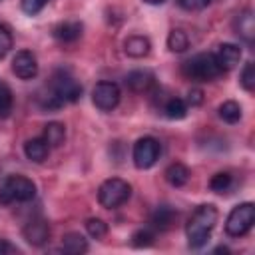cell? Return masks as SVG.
I'll list each match as a JSON object with an SVG mask.
<instances>
[{"mask_svg":"<svg viewBox=\"0 0 255 255\" xmlns=\"http://www.w3.org/2000/svg\"><path fill=\"white\" fill-rule=\"evenodd\" d=\"M82 98V84L66 70H58L50 86L46 88V94L40 96V106L46 110H58L64 104H74Z\"/></svg>","mask_w":255,"mask_h":255,"instance_id":"obj_1","label":"cell"},{"mask_svg":"<svg viewBox=\"0 0 255 255\" xmlns=\"http://www.w3.org/2000/svg\"><path fill=\"white\" fill-rule=\"evenodd\" d=\"M217 217H219L217 207L211 203H203L191 213V217L187 219V225H185L187 245L191 249H201L209 241L211 231L217 223Z\"/></svg>","mask_w":255,"mask_h":255,"instance_id":"obj_2","label":"cell"},{"mask_svg":"<svg viewBox=\"0 0 255 255\" xmlns=\"http://www.w3.org/2000/svg\"><path fill=\"white\" fill-rule=\"evenodd\" d=\"M181 72L185 78H189L193 82H211L223 74V70L219 68V64L215 60V54H211V52H201V54H195L189 60H185L181 66Z\"/></svg>","mask_w":255,"mask_h":255,"instance_id":"obj_3","label":"cell"},{"mask_svg":"<svg viewBox=\"0 0 255 255\" xmlns=\"http://www.w3.org/2000/svg\"><path fill=\"white\" fill-rule=\"evenodd\" d=\"M36 195V183L30 177L24 175H8L0 183V203L10 205V203H24L34 199Z\"/></svg>","mask_w":255,"mask_h":255,"instance_id":"obj_4","label":"cell"},{"mask_svg":"<svg viewBox=\"0 0 255 255\" xmlns=\"http://www.w3.org/2000/svg\"><path fill=\"white\" fill-rule=\"evenodd\" d=\"M131 195V185L120 177H110L106 179L100 189H98V201L106 209H116L124 205Z\"/></svg>","mask_w":255,"mask_h":255,"instance_id":"obj_5","label":"cell"},{"mask_svg":"<svg viewBox=\"0 0 255 255\" xmlns=\"http://www.w3.org/2000/svg\"><path fill=\"white\" fill-rule=\"evenodd\" d=\"M255 223V205L251 201L235 205L225 221V233L229 237H243L249 233V229Z\"/></svg>","mask_w":255,"mask_h":255,"instance_id":"obj_6","label":"cell"},{"mask_svg":"<svg viewBox=\"0 0 255 255\" xmlns=\"http://www.w3.org/2000/svg\"><path fill=\"white\" fill-rule=\"evenodd\" d=\"M159 153H161L159 141L151 135H143L133 143V151H131L133 165L137 169H149L159 159Z\"/></svg>","mask_w":255,"mask_h":255,"instance_id":"obj_7","label":"cell"},{"mask_svg":"<svg viewBox=\"0 0 255 255\" xmlns=\"http://www.w3.org/2000/svg\"><path fill=\"white\" fill-rule=\"evenodd\" d=\"M120 98H122V92L116 82L104 80V82H98L92 90V102L102 112H112L114 108H118Z\"/></svg>","mask_w":255,"mask_h":255,"instance_id":"obj_8","label":"cell"},{"mask_svg":"<svg viewBox=\"0 0 255 255\" xmlns=\"http://www.w3.org/2000/svg\"><path fill=\"white\" fill-rule=\"evenodd\" d=\"M12 72L20 80H32L38 76V60L30 50H20L16 52L12 60Z\"/></svg>","mask_w":255,"mask_h":255,"instance_id":"obj_9","label":"cell"},{"mask_svg":"<svg viewBox=\"0 0 255 255\" xmlns=\"http://www.w3.org/2000/svg\"><path fill=\"white\" fill-rule=\"evenodd\" d=\"M22 235H24V239H26L30 245L40 247V245H44V243L48 241V237H50V225H48V221L42 219V217L32 219V221H28V223L24 225Z\"/></svg>","mask_w":255,"mask_h":255,"instance_id":"obj_10","label":"cell"},{"mask_svg":"<svg viewBox=\"0 0 255 255\" xmlns=\"http://www.w3.org/2000/svg\"><path fill=\"white\" fill-rule=\"evenodd\" d=\"M233 30H235V34H237L243 42L253 44V40H255V16H253V10H251V8H245V10H241V12L235 16V20H233Z\"/></svg>","mask_w":255,"mask_h":255,"instance_id":"obj_11","label":"cell"},{"mask_svg":"<svg viewBox=\"0 0 255 255\" xmlns=\"http://www.w3.org/2000/svg\"><path fill=\"white\" fill-rule=\"evenodd\" d=\"M215 60L223 72L233 70L241 60V48L235 44H221L215 52Z\"/></svg>","mask_w":255,"mask_h":255,"instance_id":"obj_12","label":"cell"},{"mask_svg":"<svg viewBox=\"0 0 255 255\" xmlns=\"http://www.w3.org/2000/svg\"><path fill=\"white\" fill-rule=\"evenodd\" d=\"M82 30H84V24L80 20H66V22L56 24L52 34L60 42H76L82 36Z\"/></svg>","mask_w":255,"mask_h":255,"instance_id":"obj_13","label":"cell"},{"mask_svg":"<svg viewBox=\"0 0 255 255\" xmlns=\"http://www.w3.org/2000/svg\"><path fill=\"white\" fill-rule=\"evenodd\" d=\"M126 84L133 90V92H149L155 84V76L149 72V70H133L126 76Z\"/></svg>","mask_w":255,"mask_h":255,"instance_id":"obj_14","label":"cell"},{"mask_svg":"<svg viewBox=\"0 0 255 255\" xmlns=\"http://www.w3.org/2000/svg\"><path fill=\"white\" fill-rule=\"evenodd\" d=\"M151 50V42L149 38L145 36H139V34H133L129 36L126 42H124V52L129 56V58H145Z\"/></svg>","mask_w":255,"mask_h":255,"instance_id":"obj_15","label":"cell"},{"mask_svg":"<svg viewBox=\"0 0 255 255\" xmlns=\"http://www.w3.org/2000/svg\"><path fill=\"white\" fill-rule=\"evenodd\" d=\"M24 153H26V157L30 161L42 163L48 157V153H50V145L46 143L44 137H32V139H28L24 143Z\"/></svg>","mask_w":255,"mask_h":255,"instance_id":"obj_16","label":"cell"},{"mask_svg":"<svg viewBox=\"0 0 255 255\" xmlns=\"http://www.w3.org/2000/svg\"><path fill=\"white\" fill-rule=\"evenodd\" d=\"M62 251L64 253H70V255H80V253H86L88 251V241L84 235L72 231V233H66L62 237Z\"/></svg>","mask_w":255,"mask_h":255,"instance_id":"obj_17","label":"cell"},{"mask_svg":"<svg viewBox=\"0 0 255 255\" xmlns=\"http://www.w3.org/2000/svg\"><path fill=\"white\" fill-rule=\"evenodd\" d=\"M42 137L46 139V143H48L50 147H60V145L64 143V139H66V128H64V124H60V122H50V124H46Z\"/></svg>","mask_w":255,"mask_h":255,"instance_id":"obj_18","label":"cell"},{"mask_svg":"<svg viewBox=\"0 0 255 255\" xmlns=\"http://www.w3.org/2000/svg\"><path fill=\"white\" fill-rule=\"evenodd\" d=\"M163 175H165V181H167L169 185L181 187V185H185L187 179H189V169H187L183 163L175 161V163H169V165H167V169H165Z\"/></svg>","mask_w":255,"mask_h":255,"instance_id":"obj_19","label":"cell"},{"mask_svg":"<svg viewBox=\"0 0 255 255\" xmlns=\"http://www.w3.org/2000/svg\"><path fill=\"white\" fill-rule=\"evenodd\" d=\"M177 213L173 211V207L169 205H159L153 213H151V225L157 227V229H169L171 223L175 221Z\"/></svg>","mask_w":255,"mask_h":255,"instance_id":"obj_20","label":"cell"},{"mask_svg":"<svg viewBox=\"0 0 255 255\" xmlns=\"http://www.w3.org/2000/svg\"><path fill=\"white\" fill-rule=\"evenodd\" d=\"M167 48H169L171 52H175V54L185 52V50L189 48V38H187V34H185L181 28H173V30L167 34Z\"/></svg>","mask_w":255,"mask_h":255,"instance_id":"obj_21","label":"cell"},{"mask_svg":"<svg viewBox=\"0 0 255 255\" xmlns=\"http://www.w3.org/2000/svg\"><path fill=\"white\" fill-rule=\"evenodd\" d=\"M163 112L169 120H183L187 116V104L181 98H169L163 106Z\"/></svg>","mask_w":255,"mask_h":255,"instance_id":"obj_22","label":"cell"},{"mask_svg":"<svg viewBox=\"0 0 255 255\" xmlns=\"http://www.w3.org/2000/svg\"><path fill=\"white\" fill-rule=\"evenodd\" d=\"M219 118L227 124H237L241 120V106L233 100H227L219 106Z\"/></svg>","mask_w":255,"mask_h":255,"instance_id":"obj_23","label":"cell"},{"mask_svg":"<svg viewBox=\"0 0 255 255\" xmlns=\"http://www.w3.org/2000/svg\"><path fill=\"white\" fill-rule=\"evenodd\" d=\"M231 185H233V177L227 171H219L209 179V189L215 193H227Z\"/></svg>","mask_w":255,"mask_h":255,"instance_id":"obj_24","label":"cell"},{"mask_svg":"<svg viewBox=\"0 0 255 255\" xmlns=\"http://www.w3.org/2000/svg\"><path fill=\"white\" fill-rule=\"evenodd\" d=\"M86 231H88L90 237L102 239V237H106V233H108V223H106L104 219H100V217H90V219L86 221Z\"/></svg>","mask_w":255,"mask_h":255,"instance_id":"obj_25","label":"cell"},{"mask_svg":"<svg viewBox=\"0 0 255 255\" xmlns=\"http://www.w3.org/2000/svg\"><path fill=\"white\" fill-rule=\"evenodd\" d=\"M12 104H14L12 90L8 88L6 82L0 80V118H6L12 112Z\"/></svg>","mask_w":255,"mask_h":255,"instance_id":"obj_26","label":"cell"},{"mask_svg":"<svg viewBox=\"0 0 255 255\" xmlns=\"http://www.w3.org/2000/svg\"><path fill=\"white\" fill-rule=\"evenodd\" d=\"M239 82H241V86H243L247 92H251V90L255 88V64H253V62H247V64H245V68L241 70Z\"/></svg>","mask_w":255,"mask_h":255,"instance_id":"obj_27","label":"cell"},{"mask_svg":"<svg viewBox=\"0 0 255 255\" xmlns=\"http://www.w3.org/2000/svg\"><path fill=\"white\" fill-rule=\"evenodd\" d=\"M153 243V233L149 229H137L131 235V245L133 247H149Z\"/></svg>","mask_w":255,"mask_h":255,"instance_id":"obj_28","label":"cell"},{"mask_svg":"<svg viewBox=\"0 0 255 255\" xmlns=\"http://www.w3.org/2000/svg\"><path fill=\"white\" fill-rule=\"evenodd\" d=\"M46 4H48V0H20V8L28 16H36Z\"/></svg>","mask_w":255,"mask_h":255,"instance_id":"obj_29","label":"cell"},{"mask_svg":"<svg viewBox=\"0 0 255 255\" xmlns=\"http://www.w3.org/2000/svg\"><path fill=\"white\" fill-rule=\"evenodd\" d=\"M12 50V34L6 26L0 24V60Z\"/></svg>","mask_w":255,"mask_h":255,"instance_id":"obj_30","label":"cell"},{"mask_svg":"<svg viewBox=\"0 0 255 255\" xmlns=\"http://www.w3.org/2000/svg\"><path fill=\"white\" fill-rule=\"evenodd\" d=\"M211 0H177V4L183 8V10H203Z\"/></svg>","mask_w":255,"mask_h":255,"instance_id":"obj_31","label":"cell"},{"mask_svg":"<svg viewBox=\"0 0 255 255\" xmlns=\"http://www.w3.org/2000/svg\"><path fill=\"white\" fill-rule=\"evenodd\" d=\"M201 102H203V92H201L199 88H191L189 94H187V102H185V104H189V106H199Z\"/></svg>","mask_w":255,"mask_h":255,"instance_id":"obj_32","label":"cell"},{"mask_svg":"<svg viewBox=\"0 0 255 255\" xmlns=\"http://www.w3.org/2000/svg\"><path fill=\"white\" fill-rule=\"evenodd\" d=\"M10 253H18V247L12 245L10 241L2 239V241H0V255H10Z\"/></svg>","mask_w":255,"mask_h":255,"instance_id":"obj_33","label":"cell"},{"mask_svg":"<svg viewBox=\"0 0 255 255\" xmlns=\"http://www.w3.org/2000/svg\"><path fill=\"white\" fill-rule=\"evenodd\" d=\"M213 251H215V253H229V249H227V247H223V245H219V247H215Z\"/></svg>","mask_w":255,"mask_h":255,"instance_id":"obj_34","label":"cell"},{"mask_svg":"<svg viewBox=\"0 0 255 255\" xmlns=\"http://www.w3.org/2000/svg\"><path fill=\"white\" fill-rule=\"evenodd\" d=\"M145 4H163L165 0H143Z\"/></svg>","mask_w":255,"mask_h":255,"instance_id":"obj_35","label":"cell"}]
</instances>
